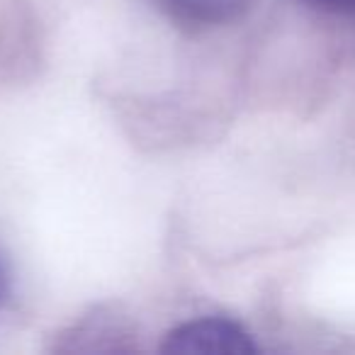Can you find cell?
Here are the masks:
<instances>
[{"mask_svg": "<svg viewBox=\"0 0 355 355\" xmlns=\"http://www.w3.org/2000/svg\"><path fill=\"white\" fill-rule=\"evenodd\" d=\"M161 350L175 355H251L258 348L239 321L227 316H202L168 331Z\"/></svg>", "mask_w": 355, "mask_h": 355, "instance_id": "cell-1", "label": "cell"}, {"mask_svg": "<svg viewBox=\"0 0 355 355\" xmlns=\"http://www.w3.org/2000/svg\"><path fill=\"white\" fill-rule=\"evenodd\" d=\"M158 8L188 30H212L241 20L256 0H156Z\"/></svg>", "mask_w": 355, "mask_h": 355, "instance_id": "cell-2", "label": "cell"}, {"mask_svg": "<svg viewBox=\"0 0 355 355\" xmlns=\"http://www.w3.org/2000/svg\"><path fill=\"white\" fill-rule=\"evenodd\" d=\"M12 297V266L6 246L0 243V311L6 309Z\"/></svg>", "mask_w": 355, "mask_h": 355, "instance_id": "cell-3", "label": "cell"}, {"mask_svg": "<svg viewBox=\"0 0 355 355\" xmlns=\"http://www.w3.org/2000/svg\"><path fill=\"white\" fill-rule=\"evenodd\" d=\"M304 3L311 8H316V10H321V12L355 17V0H304Z\"/></svg>", "mask_w": 355, "mask_h": 355, "instance_id": "cell-4", "label": "cell"}]
</instances>
